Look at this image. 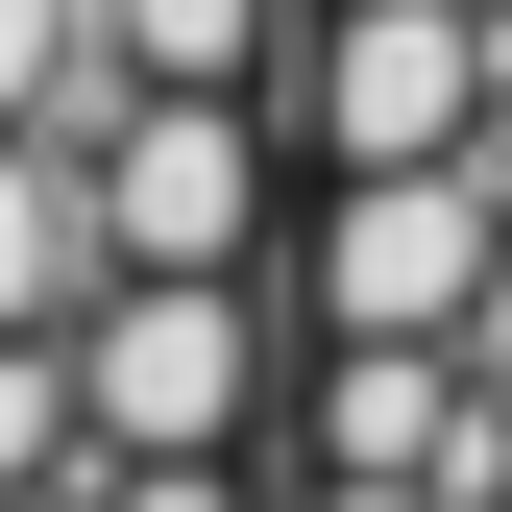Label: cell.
I'll use <instances>...</instances> for the list:
<instances>
[{"label":"cell","instance_id":"obj_1","mask_svg":"<svg viewBox=\"0 0 512 512\" xmlns=\"http://www.w3.org/2000/svg\"><path fill=\"white\" fill-rule=\"evenodd\" d=\"M512 269V147L439 171H317V342H464Z\"/></svg>","mask_w":512,"mask_h":512},{"label":"cell","instance_id":"obj_2","mask_svg":"<svg viewBox=\"0 0 512 512\" xmlns=\"http://www.w3.org/2000/svg\"><path fill=\"white\" fill-rule=\"evenodd\" d=\"M293 122H317V171H439L512 122V49H488V0H317Z\"/></svg>","mask_w":512,"mask_h":512},{"label":"cell","instance_id":"obj_3","mask_svg":"<svg viewBox=\"0 0 512 512\" xmlns=\"http://www.w3.org/2000/svg\"><path fill=\"white\" fill-rule=\"evenodd\" d=\"M244 98H122V147H98V244L122 269H244Z\"/></svg>","mask_w":512,"mask_h":512},{"label":"cell","instance_id":"obj_4","mask_svg":"<svg viewBox=\"0 0 512 512\" xmlns=\"http://www.w3.org/2000/svg\"><path fill=\"white\" fill-rule=\"evenodd\" d=\"M317 512H464V488H317Z\"/></svg>","mask_w":512,"mask_h":512}]
</instances>
